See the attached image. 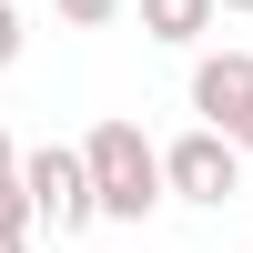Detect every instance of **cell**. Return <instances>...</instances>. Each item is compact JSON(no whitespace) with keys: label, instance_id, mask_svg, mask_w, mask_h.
<instances>
[{"label":"cell","instance_id":"6da1fadb","mask_svg":"<svg viewBox=\"0 0 253 253\" xmlns=\"http://www.w3.org/2000/svg\"><path fill=\"white\" fill-rule=\"evenodd\" d=\"M81 162H91V193H101V223H142L162 193H172V172H162V152L142 142V122H91V142H81Z\"/></svg>","mask_w":253,"mask_h":253},{"label":"cell","instance_id":"7a4b0ae2","mask_svg":"<svg viewBox=\"0 0 253 253\" xmlns=\"http://www.w3.org/2000/svg\"><path fill=\"white\" fill-rule=\"evenodd\" d=\"M20 193H31V213L51 223V233H91V223H101V193H91V162H81L71 142H41V152L20 162Z\"/></svg>","mask_w":253,"mask_h":253},{"label":"cell","instance_id":"3957f363","mask_svg":"<svg viewBox=\"0 0 253 253\" xmlns=\"http://www.w3.org/2000/svg\"><path fill=\"white\" fill-rule=\"evenodd\" d=\"M162 172H172L182 203H233V193H243V142L213 132V122H193V132L162 152Z\"/></svg>","mask_w":253,"mask_h":253},{"label":"cell","instance_id":"277c9868","mask_svg":"<svg viewBox=\"0 0 253 253\" xmlns=\"http://www.w3.org/2000/svg\"><path fill=\"white\" fill-rule=\"evenodd\" d=\"M193 112L213 132H243L253 122V51H203L193 61Z\"/></svg>","mask_w":253,"mask_h":253},{"label":"cell","instance_id":"5b68a950","mask_svg":"<svg viewBox=\"0 0 253 253\" xmlns=\"http://www.w3.org/2000/svg\"><path fill=\"white\" fill-rule=\"evenodd\" d=\"M213 10H223V0H142V31L172 41V51H193V41L213 31Z\"/></svg>","mask_w":253,"mask_h":253},{"label":"cell","instance_id":"8992f818","mask_svg":"<svg viewBox=\"0 0 253 253\" xmlns=\"http://www.w3.org/2000/svg\"><path fill=\"white\" fill-rule=\"evenodd\" d=\"M31 223H41L31 193H0V253H31Z\"/></svg>","mask_w":253,"mask_h":253},{"label":"cell","instance_id":"52a82bcc","mask_svg":"<svg viewBox=\"0 0 253 253\" xmlns=\"http://www.w3.org/2000/svg\"><path fill=\"white\" fill-rule=\"evenodd\" d=\"M51 10L71 20V31H112V20H122V0H51Z\"/></svg>","mask_w":253,"mask_h":253},{"label":"cell","instance_id":"ba28073f","mask_svg":"<svg viewBox=\"0 0 253 253\" xmlns=\"http://www.w3.org/2000/svg\"><path fill=\"white\" fill-rule=\"evenodd\" d=\"M10 61H20V10L0 0V71H10Z\"/></svg>","mask_w":253,"mask_h":253},{"label":"cell","instance_id":"9c48e42d","mask_svg":"<svg viewBox=\"0 0 253 253\" xmlns=\"http://www.w3.org/2000/svg\"><path fill=\"white\" fill-rule=\"evenodd\" d=\"M20 162H31V152H20L10 132H0V193H20Z\"/></svg>","mask_w":253,"mask_h":253},{"label":"cell","instance_id":"30bf717a","mask_svg":"<svg viewBox=\"0 0 253 253\" xmlns=\"http://www.w3.org/2000/svg\"><path fill=\"white\" fill-rule=\"evenodd\" d=\"M233 142H243V152H253V122H243V132H233Z\"/></svg>","mask_w":253,"mask_h":253},{"label":"cell","instance_id":"8fae6325","mask_svg":"<svg viewBox=\"0 0 253 253\" xmlns=\"http://www.w3.org/2000/svg\"><path fill=\"white\" fill-rule=\"evenodd\" d=\"M223 10H253V0H223Z\"/></svg>","mask_w":253,"mask_h":253}]
</instances>
